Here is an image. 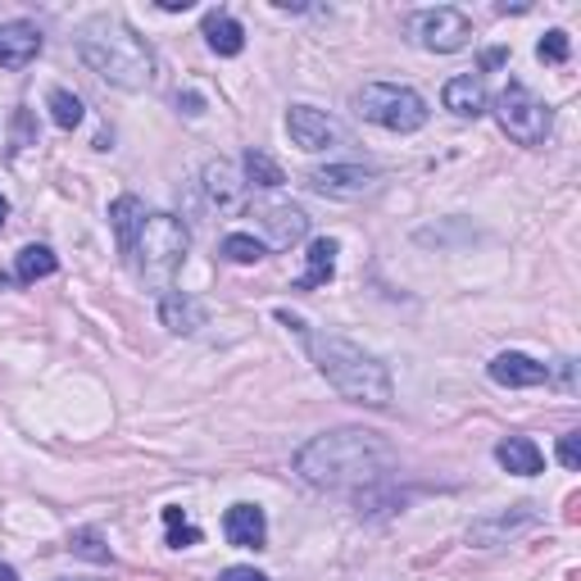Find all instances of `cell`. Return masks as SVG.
I'll list each match as a JSON object with an SVG mask.
<instances>
[{"label":"cell","instance_id":"obj_8","mask_svg":"<svg viewBox=\"0 0 581 581\" xmlns=\"http://www.w3.org/2000/svg\"><path fill=\"white\" fill-rule=\"evenodd\" d=\"M286 133H290V141H296L300 150H327V146H341V123L331 118V114H323V109H314V105H290L286 109Z\"/></svg>","mask_w":581,"mask_h":581},{"label":"cell","instance_id":"obj_33","mask_svg":"<svg viewBox=\"0 0 581 581\" xmlns=\"http://www.w3.org/2000/svg\"><path fill=\"white\" fill-rule=\"evenodd\" d=\"M0 581H19V572H14L10 563H0Z\"/></svg>","mask_w":581,"mask_h":581},{"label":"cell","instance_id":"obj_12","mask_svg":"<svg viewBox=\"0 0 581 581\" xmlns=\"http://www.w3.org/2000/svg\"><path fill=\"white\" fill-rule=\"evenodd\" d=\"M200 187H204V200H210L219 214H236L241 200H245V182L236 178V169H232L228 159H210V163H204Z\"/></svg>","mask_w":581,"mask_h":581},{"label":"cell","instance_id":"obj_18","mask_svg":"<svg viewBox=\"0 0 581 581\" xmlns=\"http://www.w3.org/2000/svg\"><path fill=\"white\" fill-rule=\"evenodd\" d=\"M441 101H445L450 114H459V118H482L486 105H490V101H486V87H482V77H473V73L450 77L445 92H441Z\"/></svg>","mask_w":581,"mask_h":581},{"label":"cell","instance_id":"obj_23","mask_svg":"<svg viewBox=\"0 0 581 581\" xmlns=\"http://www.w3.org/2000/svg\"><path fill=\"white\" fill-rule=\"evenodd\" d=\"M60 268L55 251L51 245H23V251L14 255V277L19 282H41V277H51Z\"/></svg>","mask_w":581,"mask_h":581},{"label":"cell","instance_id":"obj_10","mask_svg":"<svg viewBox=\"0 0 581 581\" xmlns=\"http://www.w3.org/2000/svg\"><path fill=\"white\" fill-rule=\"evenodd\" d=\"M255 219L264 228V245H273V251H290L296 241L309 236V214L300 204H260Z\"/></svg>","mask_w":581,"mask_h":581},{"label":"cell","instance_id":"obj_4","mask_svg":"<svg viewBox=\"0 0 581 581\" xmlns=\"http://www.w3.org/2000/svg\"><path fill=\"white\" fill-rule=\"evenodd\" d=\"M187 245H191V236H187V228L173 214H146V223H141L128 255L137 260L141 282H150L163 296V290H173V277L187 264Z\"/></svg>","mask_w":581,"mask_h":581},{"label":"cell","instance_id":"obj_5","mask_svg":"<svg viewBox=\"0 0 581 581\" xmlns=\"http://www.w3.org/2000/svg\"><path fill=\"white\" fill-rule=\"evenodd\" d=\"M355 109L387 133H419L427 123V101L413 87H400V82H368L355 96Z\"/></svg>","mask_w":581,"mask_h":581},{"label":"cell","instance_id":"obj_1","mask_svg":"<svg viewBox=\"0 0 581 581\" xmlns=\"http://www.w3.org/2000/svg\"><path fill=\"white\" fill-rule=\"evenodd\" d=\"M395 464V450L363 427H337L323 432L296 454V473L300 482L318 490H359V486H378Z\"/></svg>","mask_w":581,"mask_h":581},{"label":"cell","instance_id":"obj_14","mask_svg":"<svg viewBox=\"0 0 581 581\" xmlns=\"http://www.w3.org/2000/svg\"><path fill=\"white\" fill-rule=\"evenodd\" d=\"M41 55V28L28 19L0 23V68H23Z\"/></svg>","mask_w":581,"mask_h":581},{"label":"cell","instance_id":"obj_24","mask_svg":"<svg viewBox=\"0 0 581 581\" xmlns=\"http://www.w3.org/2000/svg\"><path fill=\"white\" fill-rule=\"evenodd\" d=\"M219 255L232 260V264H260L268 255V245L260 236H251V232H228L223 245H219Z\"/></svg>","mask_w":581,"mask_h":581},{"label":"cell","instance_id":"obj_22","mask_svg":"<svg viewBox=\"0 0 581 581\" xmlns=\"http://www.w3.org/2000/svg\"><path fill=\"white\" fill-rule=\"evenodd\" d=\"M241 169H245V187H260V191H273V187H282V182H286L282 163H277L273 155H264V150H245Z\"/></svg>","mask_w":581,"mask_h":581},{"label":"cell","instance_id":"obj_34","mask_svg":"<svg viewBox=\"0 0 581 581\" xmlns=\"http://www.w3.org/2000/svg\"><path fill=\"white\" fill-rule=\"evenodd\" d=\"M6 219H10V200L0 196V228H6Z\"/></svg>","mask_w":581,"mask_h":581},{"label":"cell","instance_id":"obj_29","mask_svg":"<svg viewBox=\"0 0 581 581\" xmlns=\"http://www.w3.org/2000/svg\"><path fill=\"white\" fill-rule=\"evenodd\" d=\"M559 464H563L568 473L581 468V432H568V436L559 441Z\"/></svg>","mask_w":581,"mask_h":581},{"label":"cell","instance_id":"obj_13","mask_svg":"<svg viewBox=\"0 0 581 581\" xmlns=\"http://www.w3.org/2000/svg\"><path fill=\"white\" fill-rule=\"evenodd\" d=\"M531 522H536L531 505L505 509V514H495V518H482V522H473V527H468V546H473V550H495V546H505L509 536L527 531Z\"/></svg>","mask_w":581,"mask_h":581},{"label":"cell","instance_id":"obj_7","mask_svg":"<svg viewBox=\"0 0 581 581\" xmlns=\"http://www.w3.org/2000/svg\"><path fill=\"white\" fill-rule=\"evenodd\" d=\"M413 36H419L423 51L450 55V51H464L468 41H473V23H468V14H459V10L436 6V10L413 14Z\"/></svg>","mask_w":581,"mask_h":581},{"label":"cell","instance_id":"obj_30","mask_svg":"<svg viewBox=\"0 0 581 581\" xmlns=\"http://www.w3.org/2000/svg\"><path fill=\"white\" fill-rule=\"evenodd\" d=\"M219 581H273V577H264L260 568H223Z\"/></svg>","mask_w":581,"mask_h":581},{"label":"cell","instance_id":"obj_31","mask_svg":"<svg viewBox=\"0 0 581 581\" xmlns=\"http://www.w3.org/2000/svg\"><path fill=\"white\" fill-rule=\"evenodd\" d=\"M178 109L196 118V114H204V96H200V92H187V96H178Z\"/></svg>","mask_w":581,"mask_h":581},{"label":"cell","instance_id":"obj_19","mask_svg":"<svg viewBox=\"0 0 581 581\" xmlns=\"http://www.w3.org/2000/svg\"><path fill=\"white\" fill-rule=\"evenodd\" d=\"M204 46H210L214 55H223V60H232V55H241L245 51V28L232 19V14H223V10H210L204 14Z\"/></svg>","mask_w":581,"mask_h":581},{"label":"cell","instance_id":"obj_28","mask_svg":"<svg viewBox=\"0 0 581 581\" xmlns=\"http://www.w3.org/2000/svg\"><path fill=\"white\" fill-rule=\"evenodd\" d=\"M536 55H541L546 64H568V55H572V41H568V32L550 28V32L541 36V46H536Z\"/></svg>","mask_w":581,"mask_h":581},{"label":"cell","instance_id":"obj_15","mask_svg":"<svg viewBox=\"0 0 581 581\" xmlns=\"http://www.w3.org/2000/svg\"><path fill=\"white\" fill-rule=\"evenodd\" d=\"M223 536L236 546V550H264L268 541V518L260 505H232L223 514Z\"/></svg>","mask_w":581,"mask_h":581},{"label":"cell","instance_id":"obj_16","mask_svg":"<svg viewBox=\"0 0 581 581\" xmlns=\"http://www.w3.org/2000/svg\"><path fill=\"white\" fill-rule=\"evenodd\" d=\"M159 323L178 331V337H191V331H200L204 323H210V309H204L196 296H187V290H163L159 296Z\"/></svg>","mask_w":581,"mask_h":581},{"label":"cell","instance_id":"obj_27","mask_svg":"<svg viewBox=\"0 0 581 581\" xmlns=\"http://www.w3.org/2000/svg\"><path fill=\"white\" fill-rule=\"evenodd\" d=\"M163 522H169V546H173V550L200 546V527H191V522H187V514H182L178 505L163 509Z\"/></svg>","mask_w":581,"mask_h":581},{"label":"cell","instance_id":"obj_2","mask_svg":"<svg viewBox=\"0 0 581 581\" xmlns=\"http://www.w3.org/2000/svg\"><path fill=\"white\" fill-rule=\"evenodd\" d=\"M277 323H286V327L305 341L314 368H318L323 378L337 387L346 400L368 404V409H387V404H391L395 387H391V372H387V363H382L378 355H368L363 346L337 337V331H314L305 318H296L290 309H277Z\"/></svg>","mask_w":581,"mask_h":581},{"label":"cell","instance_id":"obj_32","mask_svg":"<svg viewBox=\"0 0 581 581\" xmlns=\"http://www.w3.org/2000/svg\"><path fill=\"white\" fill-rule=\"evenodd\" d=\"M159 10H169V14H178V10H191V0H159Z\"/></svg>","mask_w":581,"mask_h":581},{"label":"cell","instance_id":"obj_6","mask_svg":"<svg viewBox=\"0 0 581 581\" xmlns=\"http://www.w3.org/2000/svg\"><path fill=\"white\" fill-rule=\"evenodd\" d=\"M495 118H500L505 137H514L518 146H541L554 128V114L546 101H536L522 82H509V87L500 92V101H495Z\"/></svg>","mask_w":581,"mask_h":581},{"label":"cell","instance_id":"obj_25","mask_svg":"<svg viewBox=\"0 0 581 581\" xmlns=\"http://www.w3.org/2000/svg\"><path fill=\"white\" fill-rule=\"evenodd\" d=\"M68 550H73L77 559H92V563H109V559H114L109 546H105V536H101L96 527H77V531L68 536Z\"/></svg>","mask_w":581,"mask_h":581},{"label":"cell","instance_id":"obj_20","mask_svg":"<svg viewBox=\"0 0 581 581\" xmlns=\"http://www.w3.org/2000/svg\"><path fill=\"white\" fill-rule=\"evenodd\" d=\"M495 459H500V468L505 473H514V477H536L541 473V445H536L531 436H509V441H500L495 445Z\"/></svg>","mask_w":581,"mask_h":581},{"label":"cell","instance_id":"obj_11","mask_svg":"<svg viewBox=\"0 0 581 581\" xmlns=\"http://www.w3.org/2000/svg\"><path fill=\"white\" fill-rule=\"evenodd\" d=\"M490 382L495 387H509V391H527V387H546L550 382V363H536L531 355H518V350H505L486 363Z\"/></svg>","mask_w":581,"mask_h":581},{"label":"cell","instance_id":"obj_3","mask_svg":"<svg viewBox=\"0 0 581 581\" xmlns=\"http://www.w3.org/2000/svg\"><path fill=\"white\" fill-rule=\"evenodd\" d=\"M77 55L96 77L114 82V87H123V92L155 87V51H150V41L133 23H123L118 14H96L92 23H82Z\"/></svg>","mask_w":581,"mask_h":581},{"label":"cell","instance_id":"obj_21","mask_svg":"<svg viewBox=\"0 0 581 581\" xmlns=\"http://www.w3.org/2000/svg\"><path fill=\"white\" fill-rule=\"evenodd\" d=\"M109 223H114V236H118V251L128 255L133 241H137V232H141V223H146V204H141L137 196H118V200L109 204Z\"/></svg>","mask_w":581,"mask_h":581},{"label":"cell","instance_id":"obj_17","mask_svg":"<svg viewBox=\"0 0 581 581\" xmlns=\"http://www.w3.org/2000/svg\"><path fill=\"white\" fill-rule=\"evenodd\" d=\"M337 255H341V245H337V236H318L314 245H309V264H305V273L290 282V290H318V286H327L331 277H337Z\"/></svg>","mask_w":581,"mask_h":581},{"label":"cell","instance_id":"obj_9","mask_svg":"<svg viewBox=\"0 0 581 581\" xmlns=\"http://www.w3.org/2000/svg\"><path fill=\"white\" fill-rule=\"evenodd\" d=\"M309 187L337 200H359L378 187V169H368V163H327V169L309 173Z\"/></svg>","mask_w":581,"mask_h":581},{"label":"cell","instance_id":"obj_26","mask_svg":"<svg viewBox=\"0 0 581 581\" xmlns=\"http://www.w3.org/2000/svg\"><path fill=\"white\" fill-rule=\"evenodd\" d=\"M51 118H55V128H64V133H73L77 123H82V101L73 96V92H64V87H55L51 92Z\"/></svg>","mask_w":581,"mask_h":581},{"label":"cell","instance_id":"obj_35","mask_svg":"<svg viewBox=\"0 0 581 581\" xmlns=\"http://www.w3.org/2000/svg\"><path fill=\"white\" fill-rule=\"evenodd\" d=\"M60 581H68V577H60Z\"/></svg>","mask_w":581,"mask_h":581}]
</instances>
